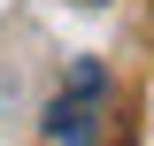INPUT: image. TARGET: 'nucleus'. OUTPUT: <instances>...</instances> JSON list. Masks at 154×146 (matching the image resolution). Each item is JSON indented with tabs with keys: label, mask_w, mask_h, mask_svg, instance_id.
<instances>
[{
	"label": "nucleus",
	"mask_w": 154,
	"mask_h": 146,
	"mask_svg": "<svg viewBox=\"0 0 154 146\" xmlns=\"http://www.w3.org/2000/svg\"><path fill=\"white\" fill-rule=\"evenodd\" d=\"M100 108H108L100 62H69V85H62L54 108H46V138H54V146H93L100 138Z\"/></svg>",
	"instance_id": "1"
}]
</instances>
